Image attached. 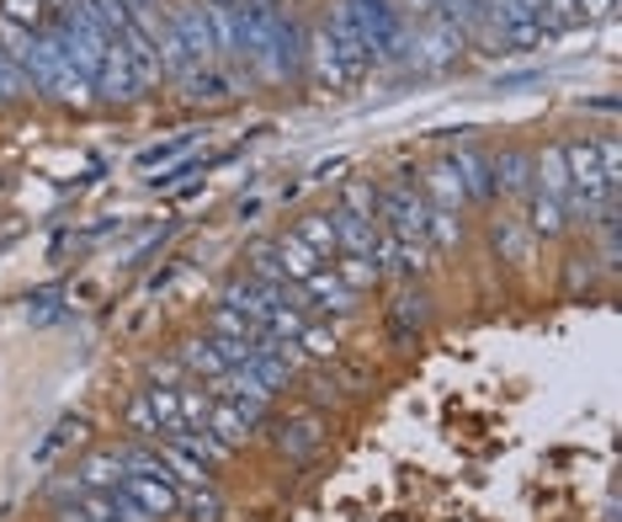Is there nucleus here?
I'll list each match as a JSON object with an SVG mask.
<instances>
[{
	"instance_id": "412c9836",
	"label": "nucleus",
	"mask_w": 622,
	"mask_h": 522,
	"mask_svg": "<svg viewBox=\"0 0 622 522\" xmlns=\"http://www.w3.org/2000/svg\"><path fill=\"white\" fill-rule=\"evenodd\" d=\"M277 262H282V277H288V283H303L309 273H320V267H325L314 251L298 241L293 230H288V235H277Z\"/></svg>"
},
{
	"instance_id": "5701e85b",
	"label": "nucleus",
	"mask_w": 622,
	"mask_h": 522,
	"mask_svg": "<svg viewBox=\"0 0 622 522\" xmlns=\"http://www.w3.org/2000/svg\"><path fill=\"white\" fill-rule=\"evenodd\" d=\"M335 209H346V214L378 224V187L367 182V177H341V203H335Z\"/></svg>"
},
{
	"instance_id": "c9c22d12",
	"label": "nucleus",
	"mask_w": 622,
	"mask_h": 522,
	"mask_svg": "<svg viewBox=\"0 0 622 522\" xmlns=\"http://www.w3.org/2000/svg\"><path fill=\"white\" fill-rule=\"evenodd\" d=\"M394 11H399V17H431V11H437V0H399Z\"/></svg>"
},
{
	"instance_id": "6ab92c4d",
	"label": "nucleus",
	"mask_w": 622,
	"mask_h": 522,
	"mask_svg": "<svg viewBox=\"0 0 622 522\" xmlns=\"http://www.w3.org/2000/svg\"><path fill=\"white\" fill-rule=\"evenodd\" d=\"M533 230L522 224V219H495V251H501L511 267H527L533 262Z\"/></svg>"
},
{
	"instance_id": "2f4dec72",
	"label": "nucleus",
	"mask_w": 622,
	"mask_h": 522,
	"mask_svg": "<svg viewBox=\"0 0 622 522\" xmlns=\"http://www.w3.org/2000/svg\"><path fill=\"white\" fill-rule=\"evenodd\" d=\"M86 6H90V17L112 32V38H118V32L128 28V17H133V11H128V0H86Z\"/></svg>"
},
{
	"instance_id": "473e14b6",
	"label": "nucleus",
	"mask_w": 622,
	"mask_h": 522,
	"mask_svg": "<svg viewBox=\"0 0 622 522\" xmlns=\"http://www.w3.org/2000/svg\"><path fill=\"white\" fill-rule=\"evenodd\" d=\"M580 22H612L618 17V0H575Z\"/></svg>"
},
{
	"instance_id": "423d86ee",
	"label": "nucleus",
	"mask_w": 622,
	"mask_h": 522,
	"mask_svg": "<svg viewBox=\"0 0 622 522\" xmlns=\"http://www.w3.org/2000/svg\"><path fill=\"white\" fill-rule=\"evenodd\" d=\"M431 320V299H426V288H415L410 283H399V294H394V305H388V331L394 341H415V331Z\"/></svg>"
},
{
	"instance_id": "f257e3e1",
	"label": "nucleus",
	"mask_w": 622,
	"mask_h": 522,
	"mask_svg": "<svg viewBox=\"0 0 622 522\" xmlns=\"http://www.w3.org/2000/svg\"><path fill=\"white\" fill-rule=\"evenodd\" d=\"M426 224H431V203L410 182V171H399L394 182L378 187V230L384 235H394V241H426Z\"/></svg>"
},
{
	"instance_id": "9b49d317",
	"label": "nucleus",
	"mask_w": 622,
	"mask_h": 522,
	"mask_svg": "<svg viewBox=\"0 0 622 522\" xmlns=\"http://www.w3.org/2000/svg\"><path fill=\"white\" fill-rule=\"evenodd\" d=\"M490 171H495V192H516V198H527V192H533V155H527V150L490 155Z\"/></svg>"
},
{
	"instance_id": "4468645a",
	"label": "nucleus",
	"mask_w": 622,
	"mask_h": 522,
	"mask_svg": "<svg viewBox=\"0 0 622 522\" xmlns=\"http://www.w3.org/2000/svg\"><path fill=\"white\" fill-rule=\"evenodd\" d=\"M207 432H213V437H218V443H229V448H245V443H250V416H245V411H239L235 400H213V411H207Z\"/></svg>"
},
{
	"instance_id": "f8f14e48",
	"label": "nucleus",
	"mask_w": 622,
	"mask_h": 522,
	"mask_svg": "<svg viewBox=\"0 0 622 522\" xmlns=\"http://www.w3.org/2000/svg\"><path fill=\"white\" fill-rule=\"evenodd\" d=\"M362 384H367V373L356 369H335V363H320V369L309 373V395L320 400H346V395H362Z\"/></svg>"
},
{
	"instance_id": "c85d7f7f",
	"label": "nucleus",
	"mask_w": 622,
	"mask_h": 522,
	"mask_svg": "<svg viewBox=\"0 0 622 522\" xmlns=\"http://www.w3.org/2000/svg\"><path fill=\"white\" fill-rule=\"evenodd\" d=\"M207 337H224V341H256L261 331L239 315V309H229V305H218L213 315H207Z\"/></svg>"
},
{
	"instance_id": "72a5a7b5",
	"label": "nucleus",
	"mask_w": 622,
	"mask_h": 522,
	"mask_svg": "<svg viewBox=\"0 0 622 522\" xmlns=\"http://www.w3.org/2000/svg\"><path fill=\"white\" fill-rule=\"evenodd\" d=\"M149 384L176 390V384H186V369H181V363H149Z\"/></svg>"
},
{
	"instance_id": "cd10ccee",
	"label": "nucleus",
	"mask_w": 622,
	"mask_h": 522,
	"mask_svg": "<svg viewBox=\"0 0 622 522\" xmlns=\"http://www.w3.org/2000/svg\"><path fill=\"white\" fill-rule=\"evenodd\" d=\"M197 139H203V134H197V128H186V134H176V139H165V145H149V150L139 155V171H154V166L165 171L171 160H181V155H192V145H197Z\"/></svg>"
},
{
	"instance_id": "1a4fd4ad",
	"label": "nucleus",
	"mask_w": 622,
	"mask_h": 522,
	"mask_svg": "<svg viewBox=\"0 0 622 522\" xmlns=\"http://www.w3.org/2000/svg\"><path fill=\"white\" fill-rule=\"evenodd\" d=\"M96 92L107 96V102H133L139 86H133V70H128V54L118 49V38L107 43V60L96 70Z\"/></svg>"
},
{
	"instance_id": "f3484780",
	"label": "nucleus",
	"mask_w": 622,
	"mask_h": 522,
	"mask_svg": "<svg viewBox=\"0 0 622 522\" xmlns=\"http://www.w3.org/2000/svg\"><path fill=\"white\" fill-rule=\"evenodd\" d=\"M293 235L303 241V246L314 251L320 262H335V219H330V209H314V214H303L293 224Z\"/></svg>"
},
{
	"instance_id": "f03ea898",
	"label": "nucleus",
	"mask_w": 622,
	"mask_h": 522,
	"mask_svg": "<svg viewBox=\"0 0 622 522\" xmlns=\"http://www.w3.org/2000/svg\"><path fill=\"white\" fill-rule=\"evenodd\" d=\"M118 491L128 496V501H133V507H144L149 518H176V496H181V486L176 480H171V475H139V469H133V475H122L118 480Z\"/></svg>"
},
{
	"instance_id": "b1692460",
	"label": "nucleus",
	"mask_w": 622,
	"mask_h": 522,
	"mask_svg": "<svg viewBox=\"0 0 622 522\" xmlns=\"http://www.w3.org/2000/svg\"><path fill=\"white\" fill-rule=\"evenodd\" d=\"M293 347L303 352V358H314V363H335V358H341V331H335V326H314V320H309V326L298 331Z\"/></svg>"
},
{
	"instance_id": "c756f323",
	"label": "nucleus",
	"mask_w": 622,
	"mask_h": 522,
	"mask_svg": "<svg viewBox=\"0 0 622 522\" xmlns=\"http://www.w3.org/2000/svg\"><path fill=\"white\" fill-rule=\"evenodd\" d=\"M176 405H181V427H207V411H213V390H197V384H181L176 390Z\"/></svg>"
},
{
	"instance_id": "aec40b11",
	"label": "nucleus",
	"mask_w": 622,
	"mask_h": 522,
	"mask_svg": "<svg viewBox=\"0 0 622 522\" xmlns=\"http://www.w3.org/2000/svg\"><path fill=\"white\" fill-rule=\"evenodd\" d=\"M165 443H176V448H186L192 459H203L207 469H218V464H229L235 459V448L229 443H218L207 427H192V432H176V437H165Z\"/></svg>"
},
{
	"instance_id": "a211bd4d",
	"label": "nucleus",
	"mask_w": 622,
	"mask_h": 522,
	"mask_svg": "<svg viewBox=\"0 0 622 522\" xmlns=\"http://www.w3.org/2000/svg\"><path fill=\"white\" fill-rule=\"evenodd\" d=\"M154 448H160V464L176 486H213V469L203 459H192L186 448H176V443H154Z\"/></svg>"
},
{
	"instance_id": "a878e982",
	"label": "nucleus",
	"mask_w": 622,
	"mask_h": 522,
	"mask_svg": "<svg viewBox=\"0 0 622 522\" xmlns=\"http://www.w3.org/2000/svg\"><path fill=\"white\" fill-rule=\"evenodd\" d=\"M144 400H149V411H154V422H160V443H165V437H176V432H186V427H181L176 390H165V384H149Z\"/></svg>"
},
{
	"instance_id": "39448f33",
	"label": "nucleus",
	"mask_w": 622,
	"mask_h": 522,
	"mask_svg": "<svg viewBox=\"0 0 622 522\" xmlns=\"http://www.w3.org/2000/svg\"><path fill=\"white\" fill-rule=\"evenodd\" d=\"M303 60H309V75H314V86L330 96H346L352 86H346V75H341V60H335V43H330V28L320 22V28L309 32V49H303Z\"/></svg>"
},
{
	"instance_id": "e433bc0d",
	"label": "nucleus",
	"mask_w": 622,
	"mask_h": 522,
	"mask_svg": "<svg viewBox=\"0 0 622 522\" xmlns=\"http://www.w3.org/2000/svg\"><path fill=\"white\" fill-rule=\"evenodd\" d=\"M128 11H133V17H144V22H154V17H149V11H154V0H128Z\"/></svg>"
},
{
	"instance_id": "20e7f679",
	"label": "nucleus",
	"mask_w": 622,
	"mask_h": 522,
	"mask_svg": "<svg viewBox=\"0 0 622 522\" xmlns=\"http://www.w3.org/2000/svg\"><path fill=\"white\" fill-rule=\"evenodd\" d=\"M293 288H298V309H325V315H352L356 309V294L330 273V267L309 273L303 283H293Z\"/></svg>"
},
{
	"instance_id": "dca6fc26",
	"label": "nucleus",
	"mask_w": 622,
	"mask_h": 522,
	"mask_svg": "<svg viewBox=\"0 0 622 522\" xmlns=\"http://www.w3.org/2000/svg\"><path fill=\"white\" fill-rule=\"evenodd\" d=\"M118 480H122L118 448H101V454L81 459V469H75V486H81V491H112Z\"/></svg>"
},
{
	"instance_id": "393cba45",
	"label": "nucleus",
	"mask_w": 622,
	"mask_h": 522,
	"mask_svg": "<svg viewBox=\"0 0 622 522\" xmlns=\"http://www.w3.org/2000/svg\"><path fill=\"white\" fill-rule=\"evenodd\" d=\"M330 273L341 277L352 294H362V288H373V283L384 277V267H378V256H335V262H330Z\"/></svg>"
},
{
	"instance_id": "9d476101",
	"label": "nucleus",
	"mask_w": 622,
	"mask_h": 522,
	"mask_svg": "<svg viewBox=\"0 0 622 522\" xmlns=\"http://www.w3.org/2000/svg\"><path fill=\"white\" fill-rule=\"evenodd\" d=\"M176 363L186 369V379H218V373H229V363L218 358V347H213V337H186L176 347Z\"/></svg>"
},
{
	"instance_id": "ddd939ff",
	"label": "nucleus",
	"mask_w": 622,
	"mask_h": 522,
	"mask_svg": "<svg viewBox=\"0 0 622 522\" xmlns=\"http://www.w3.org/2000/svg\"><path fill=\"white\" fill-rule=\"evenodd\" d=\"M320 443H325V422H320V416H298V422H282V427H277V448H282L288 459L320 454Z\"/></svg>"
},
{
	"instance_id": "2eb2a0df",
	"label": "nucleus",
	"mask_w": 622,
	"mask_h": 522,
	"mask_svg": "<svg viewBox=\"0 0 622 522\" xmlns=\"http://www.w3.org/2000/svg\"><path fill=\"white\" fill-rule=\"evenodd\" d=\"M176 512L186 522H224L229 518V507H224V496L213 491V486H181L176 496Z\"/></svg>"
},
{
	"instance_id": "7c9ffc66",
	"label": "nucleus",
	"mask_w": 622,
	"mask_h": 522,
	"mask_svg": "<svg viewBox=\"0 0 622 522\" xmlns=\"http://www.w3.org/2000/svg\"><path fill=\"white\" fill-rule=\"evenodd\" d=\"M0 17H6V22H17V28L37 32L43 22H49V6H43V0H0Z\"/></svg>"
},
{
	"instance_id": "7ed1b4c3",
	"label": "nucleus",
	"mask_w": 622,
	"mask_h": 522,
	"mask_svg": "<svg viewBox=\"0 0 622 522\" xmlns=\"http://www.w3.org/2000/svg\"><path fill=\"white\" fill-rule=\"evenodd\" d=\"M171 28H176V38L186 43V54L197 64H213L218 60V43H213V28H207V6L203 0H181V6H171V17H165Z\"/></svg>"
},
{
	"instance_id": "6e6552de",
	"label": "nucleus",
	"mask_w": 622,
	"mask_h": 522,
	"mask_svg": "<svg viewBox=\"0 0 622 522\" xmlns=\"http://www.w3.org/2000/svg\"><path fill=\"white\" fill-rule=\"evenodd\" d=\"M527 230H533V241H564L569 235V209H564L559 198H548V192H527V219H522Z\"/></svg>"
},
{
	"instance_id": "bb28decb",
	"label": "nucleus",
	"mask_w": 622,
	"mask_h": 522,
	"mask_svg": "<svg viewBox=\"0 0 622 522\" xmlns=\"http://www.w3.org/2000/svg\"><path fill=\"white\" fill-rule=\"evenodd\" d=\"M245 262H250V277H256V283H271V288H293V283L282 277V262H277V241H256V246L245 251Z\"/></svg>"
},
{
	"instance_id": "f704fd0d",
	"label": "nucleus",
	"mask_w": 622,
	"mask_h": 522,
	"mask_svg": "<svg viewBox=\"0 0 622 522\" xmlns=\"http://www.w3.org/2000/svg\"><path fill=\"white\" fill-rule=\"evenodd\" d=\"M341 171H346V155H335L325 166H314V182H341Z\"/></svg>"
},
{
	"instance_id": "4be33fe9",
	"label": "nucleus",
	"mask_w": 622,
	"mask_h": 522,
	"mask_svg": "<svg viewBox=\"0 0 622 522\" xmlns=\"http://www.w3.org/2000/svg\"><path fill=\"white\" fill-rule=\"evenodd\" d=\"M426 182H431V214H463V203H469V198H463V187H458L452 160H442Z\"/></svg>"
},
{
	"instance_id": "0eeeda50",
	"label": "nucleus",
	"mask_w": 622,
	"mask_h": 522,
	"mask_svg": "<svg viewBox=\"0 0 622 522\" xmlns=\"http://www.w3.org/2000/svg\"><path fill=\"white\" fill-rule=\"evenodd\" d=\"M452 171H458V187H463V198L469 203H490L495 198V171H490V155L479 150H452Z\"/></svg>"
}]
</instances>
